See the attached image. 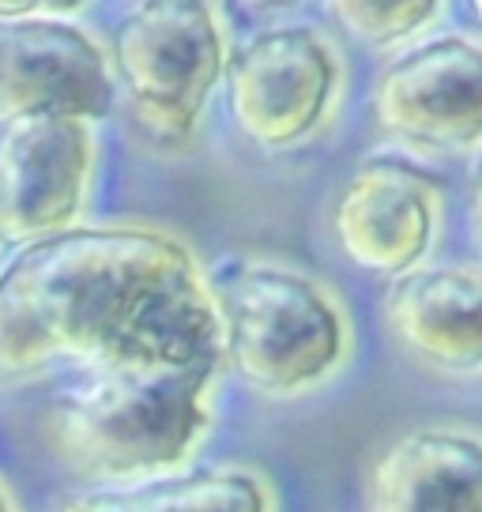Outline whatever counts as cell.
I'll return each mask as SVG.
<instances>
[{
  "instance_id": "8fae6325",
  "label": "cell",
  "mask_w": 482,
  "mask_h": 512,
  "mask_svg": "<svg viewBox=\"0 0 482 512\" xmlns=\"http://www.w3.org/2000/svg\"><path fill=\"white\" fill-rule=\"evenodd\" d=\"M370 512H482V433L418 426L396 437L373 467Z\"/></svg>"
},
{
  "instance_id": "ba28073f",
  "label": "cell",
  "mask_w": 482,
  "mask_h": 512,
  "mask_svg": "<svg viewBox=\"0 0 482 512\" xmlns=\"http://www.w3.org/2000/svg\"><path fill=\"white\" fill-rule=\"evenodd\" d=\"M441 230L434 177L403 159L362 162L336 196L332 234L354 268L377 279H403L430 256Z\"/></svg>"
},
{
  "instance_id": "2e32d148",
  "label": "cell",
  "mask_w": 482,
  "mask_h": 512,
  "mask_svg": "<svg viewBox=\"0 0 482 512\" xmlns=\"http://www.w3.org/2000/svg\"><path fill=\"white\" fill-rule=\"evenodd\" d=\"M471 8H475V23L482 27V4H471Z\"/></svg>"
},
{
  "instance_id": "277c9868",
  "label": "cell",
  "mask_w": 482,
  "mask_h": 512,
  "mask_svg": "<svg viewBox=\"0 0 482 512\" xmlns=\"http://www.w3.org/2000/svg\"><path fill=\"white\" fill-rule=\"evenodd\" d=\"M106 64L132 125L162 147L189 144L230 64L223 19L200 0L140 4L113 27Z\"/></svg>"
},
{
  "instance_id": "9a60e30c",
  "label": "cell",
  "mask_w": 482,
  "mask_h": 512,
  "mask_svg": "<svg viewBox=\"0 0 482 512\" xmlns=\"http://www.w3.org/2000/svg\"><path fill=\"white\" fill-rule=\"evenodd\" d=\"M0 512H16V505H12V497H8L4 486H0Z\"/></svg>"
},
{
  "instance_id": "6da1fadb",
  "label": "cell",
  "mask_w": 482,
  "mask_h": 512,
  "mask_svg": "<svg viewBox=\"0 0 482 512\" xmlns=\"http://www.w3.org/2000/svg\"><path fill=\"white\" fill-rule=\"evenodd\" d=\"M185 358H223L219 317L193 249L162 226L76 223L0 272V384Z\"/></svg>"
},
{
  "instance_id": "7c38bea8",
  "label": "cell",
  "mask_w": 482,
  "mask_h": 512,
  "mask_svg": "<svg viewBox=\"0 0 482 512\" xmlns=\"http://www.w3.org/2000/svg\"><path fill=\"white\" fill-rule=\"evenodd\" d=\"M65 512H275L272 486L249 467H208L95 494Z\"/></svg>"
},
{
  "instance_id": "8992f818",
  "label": "cell",
  "mask_w": 482,
  "mask_h": 512,
  "mask_svg": "<svg viewBox=\"0 0 482 512\" xmlns=\"http://www.w3.org/2000/svg\"><path fill=\"white\" fill-rule=\"evenodd\" d=\"M373 121L422 151L482 147V42L437 34L381 68L370 95Z\"/></svg>"
},
{
  "instance_id": "4fadbf2b",
  "label": "cell",
  "mask_w": 482,
  "mask_h": 512,
  "mask_svg": "<svg viewBox=\"0 0 482 512\" xmlns=\"http://www.w3.org/2000/svg\"><path fill=\"white\" fill-rule=\"evenodd\" d=\"M328 8L354 42L373 49L400 46L441 16V4L434 0H339Z\"/></svg>"
},
{
  "instance_id": "52a82bcc",
  "label": "cell",
  "mask_w": 482,
  "mask_h": 512,
  "mask_svg": "<svg viewBox=\"0 0 482 512\" xmlns=\"http://www.w3.org/2000/svg\"><path fill=\"white\" fill-rule=\"evenodd\" d=\"M95 174V128L42 113L0 128V245H34L72 230Z\"/></svg>"
},
{
  "instance_id": "3957f363",
  "label": "cell",
  "mask_w": 482,
  "mask_h": 512,
  "mask_svg": "<svg viewBox=\"0 0 482 512\" xmlns=\"http://www.w3.org/2000/svg\"><path fill=\"white\" fill-rule=\"evenodd\" d=\"M208 287L223 369L268 400L321 388L351 351V324L339 302L298 268L238 260Z\"/></svg>"
},
{
  "instance_id": "5bb4252c",
  "label": "cell",
  "mask_w": 482,
  "mask_h": 512,
  "mask_svg": "<svg viewBox=\"0 0 482 512\" xmlns=\"http://www.w3.org/2000/svg\"><path fill=\"white\" fill-rule=\"evenodd\" d=\"M471 219H475V234L482 241V174L475 181V192H471Z\"/></svg>"
},
{
  "instance_id": "5b68a950",
  "label": "cell",
  "mask_w": 482,
  "mask_h": 512,
  "mask_svg": "<svg viewBox=\"0 0 482 512\" xmlns=\"http://www.w3.org/2000/svg\"><path fill=\"white\" fill-rule=\"evenodd\" d=\"M343 91L336 46L309 23L253 34L226 64L230 121L249 144L287 151L317 136Z\"/></svg>"
},
{
  "instance_id": "30bf717a",
  "label": "cell",
  "mask_w": 482,
  "mask_h": 512,
  "mask_svg": "<svg viewBox=\"0 0 482 512\" xmlns=\"http://www.w3.org/2000/svg\"><path fill=\"white\" fill-rule=\"evenodd\" d=\"M388 332L441 373H482V272L467 264L415 268L385 298Z\"/></svg>"
},
{
  "instance_id": "9c48e42d",
  "label": "cell",
  "mask_w": 482,
  "mask_h": 512,
  "mask_svg": "<svg viewBox=\"0 0 482 512\" xmlns=\"http://www.w3.org/2000/svg\"><path fill=\"white\" fill-rule=\"evenodd\" d=\"M113 106L106 49L72 19L0 23V121L65 113L98 121Z\"/></svg>"
},
{
  "instance_id": "7a4b0ae2",
  "label": "cell",
  "mask_w": 482,
  "mask_h": 512,
  "mask_svg": "<svg viewBox=\"0 0 482 512\" xmlns=\"http://www.w3.org/2000/svg\"><path fill=\"white\" fill-rule=\"evenodd\" d=\"M223 358L83 369L42 415L53 456L95 482H155L185 464L211 422Z\"/></svg>"
}]
</instances>
